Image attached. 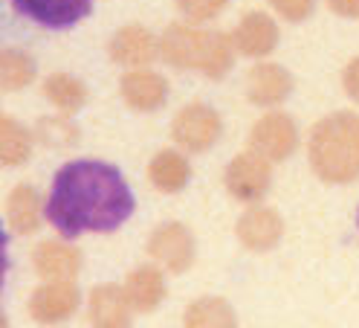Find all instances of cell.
Here are the masks:
<instances>
[{"label": "cell", "mask_w": 359, "mask_h": 328, "mask_svg": "<svg viewBox=\"0 0 359 328\" xmlns=\"http://www.w3.org/2000/svg\"><path fill=\"white\" fill-rule=\"evenodd\" d=\"M47 221L64 238L81 232H114L133 212V192L122 171L102 160H73L55 171Z\"/></svg>", "instance_id": "1"}, {"label": "cell", "mask_w": 359, "mask_h": 328, "mask_svg": "<svg viewBox=\"0 0 359 328\" xmlns=\"http://www.w3.org/2000/svg\"><path fill=\"white\" fill-rule=\"evenodd\" d=\"M310 166L325 183L359 178V117L339 111L325 117L310 134Z\"/></svg>", "instance_id": "2"}, {"label": "cell", "mask_w": 359, "mask_h": 328, "mask_svg": "<svg viewBox=\"0 0 359 328\" xmlns=\"http://www.w3.org/2000/svg\"><path fill=\"white\" fill-rule=\"evenodd\" d=\"M160 55L180 70H200L209 79L226 76L235 61V41L223 32H206L174 24L160 38Z\"/></svg>", "instance_id": "3"}, {"label": "cell", "mask_w": 359, "mask_h": 328, "mask_svg": "<svg viewBox=\"0 0 359 328\" xmlns=\"http://www.w3.org/2000/svg\"><path fill=\"white\" fill-rule=\"evenodd\" d=\"M220 117L215 107L203 102H191L171 122V137L186 151H209L220 137Z\"/></svg>", "instance_id": "4"}, {"label": "cell", "mask_w": 359, "mask_h": 328, "mask_svg": "<svg viewBox=\"0 0 359 328\" xmlns=\"http://www.w3.org/2000/svg\"><path fill=\"white\" fill-rule=\"evenodd\" d=\"M269 181H273L269 160L258 155V151H243L226 169V189L232 192V198L243 204L261 201L269 189Z\"/></svg>", "instance_id": "5"}, {"label": "cell", "mask_w": 359, "mask_h": 328, "mask_svg": "<svg viewBox=\"0 0 359 328\" xmlns=\"http://www.w3.org/2000/svg\"><path fill=\"white\" fill-rule=\"evenodd\" d=\"M250 140H252V151L264 155L269 163H278V160H287L296 151L299 131H296V122L287 114L273 111V114H264L255 122Z\"/></svg>", "instance_id": "6"}, {"label": "cell", "mask_w": 359, "mask_h": 328, "mask_svg": "<svg viewBox=\"0 0 359 328\" xmlns=\"http://www.w3.org/2000/svg\"><path fill=\"white\" fill-rule=\"evenodd\" d=\"M12 6L43 29H70L90 15L93 0H12Z\"/></svg>", "instance_id": "7"}, {"label": "cell", "mask_w": 359, "mask_h": 328, "mask_svg": "<svg viewBox=\"0 0 359 328\" xmlns=\"http://www.w3.org/2000/svg\"><path fill=\"white\" fill-rule=\"evenodd\" d=\"M148 253L171 273H183L194 261V238L183 224H163L151 235Z\"/></svg>", "instance_id": "8"}, {"label": "cell", "mask_w": 359, "mask_h": 328, "mask_svg": "<svg viewBox=\"0 0 359 328\" xmlns=\"http://www.w3.org/2000/svg\"><path fill=\"white\" fill-rule=\"evenodd\" d=\"M119 93H122L125 105L133 107V111H142V114L145 111H160V107L165 105V99H168V81L154 70L133 67L122 76Z\"/></svg>", "instance_id": "9"}, {"label": "cell", "mask_w": 359, "mask_h": 328, "mask_svg": "<svg viewBox=\"0 0 359 328\" xmlns=\"http://www.w3.org/2000/svg\"><path fill=\"white\" fill-rule=\"evenodd\" d=\"M235 50L250 55V58H264L276 50L278 44V27L276 20L264 12H250L241 18V24L235 27Z\"/></svg>", "instance_id": "10"}, {"label": "cell", "mask_w": 359, "mask_h": 328, "mask_svg": "<svg viewBox=\"0 0 359 328\" xmlns=\"http://www.w3.org/2000/svg\"><path fill=\"white\" fill-rule=\"evenodd\" d=\"M156 53H160V41L140 24L122 27L110 41V58L122 67H145V64L154 61Z\"/></svg>", "instance_id": "11"}, {"label": "cell", "mask_w": 359, "mask_h": 328, "mask_svg": "<svg viewBox=\"0 0 359 328\" xmlns=\"http://www.w3.org/2000/svg\"><path fill=\"white\" fill-rule=\"evenodd\" d=\"M290 91H293V79L281 64H255L246 76V96L261 107L281 105L290 96Z\"/></svg>", "instance_id": "12"}, {"label": "cell", "mask_w": 359, "mask_h": 328, "mask_svg": "<svg viewBox=\"0 0 359 328\" xmlns=\"http://www.w3.org/2000/svg\"><path fill=\"white\" fill-rule=\"evenodd\" d=\"M79 308V291L73 282H50L32 294L29 314L38 322H61Z\"/></svg>", "instance_id": "13"}, {"label": "cell", "mask_w": 359, "mask_h": 328, "mask_svg": "<svg viewBox=\"0 0 359 328\" xmlns=\"http://www.w3.org/2000/svg\"><path fill=\"white\" fill-rule=\"evenodd\" d=\"M284 232V224L276 209L269 206H252L250 212L241 215L238 221V238L250 250H269L278 244V238Z\"/></svg>", "instance_id": "14"}, {"label": "cell", "mask_w": 359, "mask_h": 328, "mask_svg": "<svg viewBox=\"0 0 359 328\" xmlns=\"http://www.w3.org/2000/svg\"><path fill=\"white\" fill-rule=\"evenodd\" d=\"M90 322L93 328H128V296L119 285H99L90 294Z\"/></svg>", "instance_id": "15"}, {"label": "cell", "mask_w": 359, "mask_h": 328, "mask_svg": "<svg viewBox=\"0 0 359 328\" xmlns=\"http://www.w3.org/2000/svg\"><path fill=\"white\" fill-rule=\"evenodd\" d=\"M79 265H81V256L70 244L43 242L35 250V270L50 282H70L79 273Z\"/></svg>", "instance_id": "16"}, {"label": "cell", "mask_w": 359, "mask_h": 328, "mask_svg": "<svg viewBox=\"0 0 359 328\" xmlns=\"http://www.w3.org/2000/svg\"><path fill=\"white\" fill-rule=\"evenodd\" d=\"M128 305L137 311H154L165 296V282L156 268H137L125 282Z\"/></svg>", "instance_id": "17"}, {"label": "cell", "mask_w": 359, "mask_h": 328, "mask_svg": "<svg viewBox=\"0 0 359 328\" xmlns=\"http://www.w3.org/2000/svg\"><path fill=\"white\" fill-rule=\"evenodd\" d=\"M6 218H9V227L20 235H29L38 230L41 224V198L38 192L27 183H20L12 189V195L6 198Z\"/></svg>", "instance_id": "18"}, {"label": "cell", "mask_w": 359, "mask_h": 328, "mask_svg": "<svg viewBox=\"0 0 359 328\" xmlns=\"http://www.w3.org/2000/svg\"><path fill=\"white\" fill-rule=\"evenodd\" d=\"M189 174H191V169H189V160L180 155V151H171V148H165V151H160L154 160H151V166H148V178H151V183L160 189V192H180L186 183H189Z\"/></svg>", "instance_id": "19"}, {"label": "cell", "mask_w": 359, "mask_h": 328, "mask_svg": "<svg viewBox=\"0 0 359 328\" xmlns=\"http://www.w3.org/2000/svg\"><path fill=\"white\" fill-rule=\"evenodd\" d=\"M32 155V134L12 117H0V166H20Z\"/></svg>", "instance_id": "20"}, {"label": "cell", "mask_w": 359, "mask_h": 328, "mask_svg": "<svg viewBox=\"0 0 359 328\" xmlns=\"http://www.w3.org/2000/svg\"><path fill=\"white\" fill-rule=\"evenodd\" d=\"M43 96H47L61 114H76L87 102V87L70 73H53L43 81Z\"/></svg>", "instance_id": "21"}, {"label": "cell", "mask_w": 359, "mask_h": 328, "mask_svg": "<svg viewBox=\"0 0 359 328\" xmlns=\"http://www.w3.org/2000/svg\"><path fill=\"white\" fill-rule=\"evenodd\" d=\"M183 322L186 328H235V314L223 299L203 296L189 305Z\"/></svg>", "instance_id": "22"}, {"label": "cell", "mask_w": 359, "mask_h": 328, "mask_svg": "<svg viewBox=\"0 0 359 328\" xmlns=\"http://www.w3.org/2000/svg\"><path fill=\"white\" fill-rule=\"evenodd\" d=\"M35 79V58L24 50L0 53V91H20Z\"/></svg>", "instance_id": "23"}, {"label": "cell", "mask_w": 359, "mask_h": 328, "mask_svg": "<svg viewBox=\"0 0 359 328\" xmlns=\"http://www.w3.org/2000/svg\"><path fill=\"white\" fill-rule=\"evenodd\" d=\"M226 4H229V0H177V9L183 12L189 20L203 24V20H212Z\"/></svg>", "instance_id": "24"}, {"label": "cell", "mask_w": 359, "mask_h": 328, "mask_svg": "<svg viewBox=\"0 0 359 328\" xmlns=\"http://www.w3.org/2000/svg\"><path fill=\"white\" fill-rule=\"evenodd\" d=\"M269 6H273L284 20H290V24H299V20L310 18L316 0H269Z\"/></svg>", "instance_id": "25"}, {"label": "cell", "mask_w": 359, "mask_h": 328, "mask_svg": "<svg viewBox=\"0 0 359 328\" xmlns=\"http://www.w3.org/2000/svg\"><path fill=\"white\" fill-rule=\"evenodd\" d=\"M342 84H345V93L351 99L359 102V58H353L348 67H345V76H342Z\"/></svg>", "instance_id": "26"}, {"label": "cell", "mask_w": 359, "mask_h": 328, "mask_svg": "<svg viewBox=\"0 0 359 328\" xmlns=\"http://www.w3.org/2000/svg\"><path fill=\"white\" fill-rule=\"evenodd\" d=\"M327 9L342 18H359V0H325Z\"/></svg>", "instance_id": "27"}, {"label": "cell", "mask_w": 359, "mask_h": 328, "mask_svg": "<svg viewBox=\"0 0 359 328\" xmlns=\"http://www.w3.org/2000/svg\"><path fill=\"white\" fill-rule=\"evenodd\" d=\"M4 273H6V232L0 227V285H4Z\"/></svg>", "instance_id": "28"}, {"label": "cell", "mask_w": 359, "mask_h": 328, "mask_svg": "<svg viewBox=\"0 0 359 328\" xmlns=\"http://www.w3.org/2000/svg\"><path fill=\"white\" fill-rule=\"evenodd\" d=\"M0 328H9V325H6V317H4V314H0Z\"/></svg>", "instance_id": "29"}, {"label": "cell", "mask_w": 359, "mask_h": 328, "mask_svg": "<svg viewBox=\"0 0 359 328\" xmlns=\"http://www.w3.org/2000/svg\"><path fill=\"white\" fill-rule=\"evenodd\" d=\"M356 224H359V212H356Z\"/></svg>", "instance_id": "30"}]
</instances>
